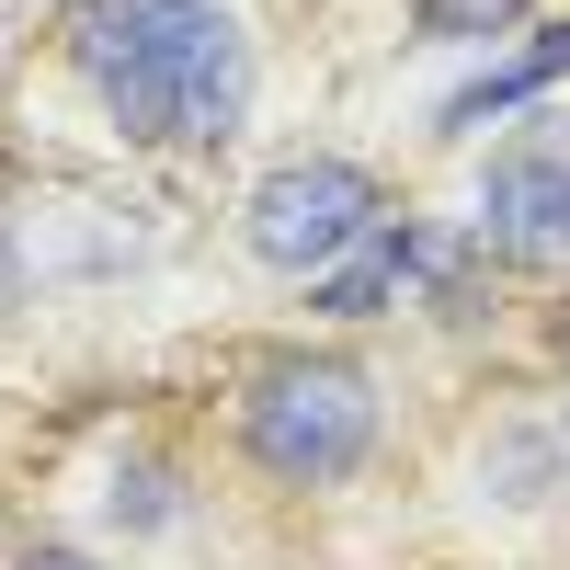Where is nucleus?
Segmentation results:
<instances>
[{
    "instance_id": "9",
    "label": "nucleus",
    "mask_w": 570,
    "mask_h": 570,
    "mask_svg": "<svg viewBox=\"0 0 570 570\" xmlns=\"http://www.w3.org/2000/svg\"><path fill=\"white\" fill-rule=\"evenodd\" d=\"M12 570H104V559H80V548H23Z\"/></svg>"
},
{
    "instance_id": "5",
    "label": "nucleus",
    "mask_w": 570,
    "mask_h": 570,
    "mask_svg": "<svg viewBox=\"0 0 570 570\" xmlns=\"http://www.w3.org/2000/svg\"><path fill=\"white\" fill-rule=\"evenodd\" d=\"M434 274H456V252L434 240V228L400 217V228H376L365 252H343L331 274H308V297H320L331 320H376V308H400L411 285H434Z\"/></svg>"
},
{
    "instance_id": "6",
    "label": "nucleus",
    "mask_w": 570,
    "mask_h": 570,
    "mask_svg": "<svg viewBox=\"0 0 570 570\" xmlns=\"http://www.w3.org/2000/svg\"><path fill=\"white\" fill-rule=\"evenodd\" d=\"M570 80V23L559 35H537V46H513L502 69H480V80H456L445 104H434V137H480V126H502V115H525L537 91H559Z\"/></svg>"
},
{
    "instance_id": "8",
    "label": "nucleus",
    "mask_w": 570,
    "mask_h": 570,
    "mask_svg": "<svg viewBox=\"0 0 570 570\" xmlns=\"http://www.w3.org/2000/svg\"><path fill=\"white\" fill-rule=\"evenodd\" d=\"M115 513H137V525H160V513H171V502H160V468H126V480H115Z\"/></svg>"
},
{
    "instance_id": "11",
    "label": "nucleus",
    "mask_w": 570,
    "mask_h": 570,
    "mask_svg": "<svg viewBox=\"0 0 570 570\" xmlns=\"http://www.w3.org/2000/svg\"><path fill=\"white\" fill-rule=\"evenodd\" d=\"M559 354H570V308H559Z\"/></svg>"
},
{
    "instance_id": "10",
    "label": "nucleus",
    "mask_w": 570,
    "mask_h": 570,
    "mask_svg": "<svg viewBox=\"0 0 570 570\" xmlns=\"http://www.w3.org/2000/svg\"><path fill=\"white\" fill-rule=\"evenodd\" d=\"M12 308H23V252L0 240V320H12Z\"/></svg>"
},
{
    "instance_id": "2",
    "label": "nucleus",
    "mask_w": 570,
    "mask_h": 570,
    "mask_svg": "<svg viewBox=\"0 0 570 570\" xmlns=\"http://www.w3.org/2000/svg\"><path fill=\"white\" fill-rule=\"evenodd\" d=\"M240 445H252V468H274L297 491L354 480L376 445V376L354 354H274L240 400Z\"/></svg>"
},
{
    "instance_id": "7",
    "label": "nucleus",
    "mask_w": 570,
    "mask_h": 570,
    "mask_svg": "<svg viewBox=\"0 0 570 570\" xmlns=\"http://www.w3.org/2000/svg\"><path fill=\"white\" fill-rule=\"evenodd\" d=\"M525 23V0H411V35H434V46H491Z\"/></svg>"
},
{
    "instance_id": "4",
    "label": "nucleus",
    "mask_w": 570,
    "mask_h": 570,
    "mask_svg": "<svg viewBox=\"0 0 570 570\" xmlns=\"http://www.w3.org/2000/svg\"><path fill=\"white\" fill-rule=\"evenodd\" d=\"M480 252L513 274H570V126H525L480 171Z\"/></svg>"
},
{
    "instance_id": "3",
    "label": "nucleus",
    "mask_w": 570,
    "mask_h": 570,
    "mask_svg": "<svg viewBox=\"0 0 570 570\" xmlns=\"http://www.w3.org/2000/svg\"><path fill=\"white\" fill-rule=\"evenodd\" d=\"M240 228H252V252H263L274 274H331L343 252H365L389 217H376V171H365V160L308 149V160H274V171L252 183Z\"/></svg>"
},
{
    "instance_id": "1",
    "label": "nucleus",
    "mask_w": 570,
    "mask_h": 570,
    "mask_svg": "<svg viewBox=\"0 0 570 570\" xmlns=\"http://www.w3.org/2000/svg\"><path fill=\"white\" fill-rule=\"evenodd\" d=\"M69 58L126 149H217L252 115V35L228 0H80Z\"/></svg>"
}]
</instances>
